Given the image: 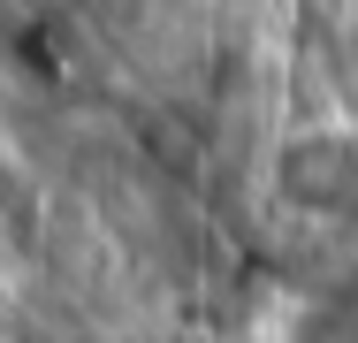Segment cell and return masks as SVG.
Instances as JSON below:
<instances>
[{
  "instance_id": "cell-1",
  "label": "cell",
  "mask_w": 358,
  "mask_h": 343,
  "mask_svg": "<svg viewBox=\"0 0 358 343\" xmlns=\"http://www.w3.org/2000/svg\"><path fill=\"white\" fill-rule=\"evenodd\" d=\"M282 191L297 206H358V137H305V145H289Z\"/></svg>"
}]
</instances>
